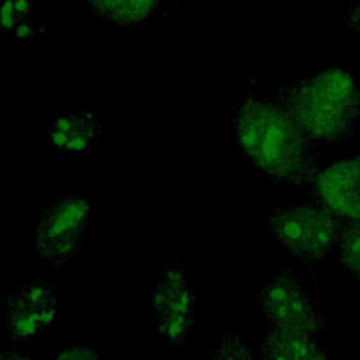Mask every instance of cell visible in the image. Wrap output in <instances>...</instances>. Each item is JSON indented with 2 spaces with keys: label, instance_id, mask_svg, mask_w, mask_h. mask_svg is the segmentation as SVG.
<instances>
[{
  "label": "cell",
  "instance_id": "cell-13",
  "mask_svg": "<svg viewBox=\"0 0 360 360\" xmlns=\"http://www.w3.org/2000/svg\"><path fill=\"white\" fill-rule=\"evenodd\" d=\"M336 246L339 264L360 281V221H345Z\"/></svg>",
  "mask_w": 360,
  "mask_h": 360
},
{
  "label": "cell",
  "instance_id": "cell-8",
  "mask_svg": "<svg viewBox=\"0 0 360 360\" xmlns=\"http://www.w3.org/2000/svg\"><path fill=\"white\" fill-rule=\"evenodd\" d=\"M255 350V356L260 359L291 360L328 357V345L316 333L277 328H270Z\"/></svg>",
  "mask_w": 360,
  "mask_h": 360
},
{
  "label": "cell",
  "instance_id": "cell-14",
  "mask_svg": "<svg viewBox=\"0 0 360 360\" xmlns=\"http://www.w3.org/2000/svg\"><path fill=\"white\" fill-rule=\"evenodd\" d=\"M17 294L32 308L58 301L56 284L45 277H35L14 287Z\"/></svg>",
  "mask_w": 360,
  "mask_h": 360
},
{
  "label": "cell",
  "instance_id": "cell-19",
  "mask_svg": "<svg viewBox=\"0 0 360 360\" xmlns=\"http://www.w3.org/2000/svg\"><path fill=\"white\" fill-rule=\"evenodd\" d=\"M76 125V112H62L51 121V128L70 134Z\"/></svg>",
  "mask_w": 360,
  "mask_h": 360
},
{
  "label": "cell",
  "instance_id": "cell-23",
  "mask_svg": "<svg viewBox=\"0 0 360 360\" xmlns=\"http://www.w3.org/2000/svg\"><path fill=\"white\" fill-rule=\"evenodd\" d=\"M176 4H180V3H197L200 0H173Z\"/></svg>",
  "mask_w": 360,
  "mask_h": 360
},
{
  "label": "cell",
  "instance_id": "cell-3",
  "mask_svg": "<svg viewBox=\"0 0 360 360\" xmlns=\"http://www.w3.org/2000/svg\"><path fill=\"white\" fill-rule=\"evenodd\" d=\"M345 219L311 200L276 207L266 217V226L283 250L318 274L338 245Z\"/></svg>",
  "mask_w": 360,
  "mask_h": 360
},
{
  "label": "cell",
  "instance_id": "cell-22",
  "mask_svg": "<svg viewBox=\"0 0 360 360\" xmlns=\"http://www.w3.org/2000/svg\"><path fill=\"white\" fill-rule=\"evenodd\" d=\"M0 359L1 360H28L34 359V354L28 350H22L18 347H8L0 350Z\"/></svg>",
  "mask_w": 360,
  "mask_h": 360
},
{
  "label": "cell",
  "instance_id": "cell-15",
  "mask_svg": "<svg viewBox=\"0 0 360 360\" xmlns=\"http://www.w3.org/2000/svg\"><path fill=\"white\" fill-rule=\"evenodd\" d=\"M158 332L172 345L181 346L195 325L194 316H156Z\"/></svg>",
  "mask_w": 360,
  "mask_h": 360
},
{
  "label": "cell",
  "instance_id": "cell-17",
  "mask_svg": "<svg viewBox=\"0 0 360 360\" xmlns=\"http://www.w3.org/2000/svg\"><path fill=\"white\" fill-rule=\"evenodd\" d=\"M55 360H97L101 359V353L94 346L82 343H73L63 346L53 356Z\"/></svg>",
  "mask_w": 360,
  "mask_h": 360
},
{
  "label": "cell",
  "instance_id": "cell-5",
  "mask_svg": "<svg viewBox=\"0 0 360 360\" xmlns=\"http://www.w3.org/2000/svg\"><path fill=\"white\" fill-rule=\"evenodd\" d=\"M255 304L270 328L316 333L325 325L319 304L290 267L277 269L260 284Z\"/></svg>",
  "mask_w": 360,
  "mask_h": 360
},
{
  "label": "cell",
  "instance_id": "cell-12",
  "mask_svg": "<svg viewBox=\"0 0 360 360\" xmlns=\"http://www.w3.org/2000/svg\"><path fill=\"white\" fill-rule=\"evenodd\" d=\"M104 132L101 117L96 110L83 108L76 112V125L69 134L63 153L77 155L93 146Z\"/></svg>",
  "mask_w": 360,
  "mask_h": 360
},
{
  "label": "cell",
  "instance_id": "cell-2",
  "mask_svg": "<svg viewBox=\"0 0 360 360\" xmlns=\"http://www.w3.org/2000/svg\"><path fill=\"white\" fill-rule=\"evenodd\" d=\"M276 103L321 146L342 142L360 121V87L340 66L280 86Z\"/></svg>",
  "mask_w": 360,
  "mask_h": 360
},
{
  "label": "cell",
  "instance_id": "cell-7",
  "mask_svg": "<svg viewBox=\"0 0 360 360\" xmlns=\"http://www.w3.org/2000/svg\"><path fill=\"white\" fill-rule=\"evenodd\" d=\"M195 294L188 271L177 259H170L160 270L152 292L156 316H194Z\"/></svg>",
  "mask_w": 360,
  "mask_h": 360
},
{
  "label": "cell",
  "instance_id": "cell-16",
  "mask_svg": "<svg viewBox=\"0 0 360 360\" xmlns=\"http://www.w3.org/2000/svg\"><path fill=\"white\" fill-rule=\"evenodd\" d=\"M212 359H252L255 356V349L252 346H245L240 343L239 336L233 332H228L217 342L212 353Z\"/></svg>",
  "mask_w": 360,
  "mask_h": 360
},
{
  "label": "cell",
  "instance_id": "cell-21",
  "mask_svg": "<svg viewBox=\"0 0 360 360\" xmlns=\"http://www.w3.org/2000/svg\"><path fill=\"white\" fill-rule=\"evenodd\" d=\"M345 24L360 34V0H354L345 13Z\"/></svg>",
  "mask_w": 360,
  "mask_h": 360
},
{
  "label": "cell",
  "instance_id": "cell-18",
  "mask_svg": "<svg viewBox=\"0 0 360 360\" xmlns=\"http://www.w3.org/2000/svg\"><path fill=\"white\" fill-rule=\"evenodd\" d=\"M35 311H37L38 322H39V325L42 328V332H45L51 326H53L55 322H56V318H58V301L44 304V305L35 308Z\"/></svg>",
  "mask_w": 360,
  "mask_h": 360
},
{
  "label": "cell",
  "instance_id": "cell-6",
  "mask_svg": "<svg viewBox=\"0 0 360 360\" xmlns=\"http://www.w3.org/2000/svg\"><path fill=\"white\" fill-rule=\"evenodd\" d=\"M307 200L332 210L345 221H360V153L318 170L307 188Z\"/></svg>",
  "mask_w": 360,
  "mask_h": 360
},
{
  "label": "cell",
  "instance_id": "cell-11",
  "mask_svg": "<svg viewBox=\"0 0 360 360\" xmlns=\"http://www.w3.org/2000/svg\"><path fill=\"white\" fill-rule=\"evenodd\" d=\"M0 31L14 38L38 37L42 27L35 21V7L30 0H3L0 4Z\"/></svg>",
  "mask_w": 360,
  "mask_h": 360
},
{
  "label": "cell",
  "instance_id": "cell-9",
  "mask_svg": "<svg viewBox=\"0 0 360 360\" xmlns=\"http://www.w3.org/2000/svg\"><path fill=\"white\" fill-rule=\"evenodd\" d=\"M6 316L4 336L10 343H22L42 333L35 308L30 307L13 288H10L3 300Z\"/></svg>",
  "mask_w": 360,
  "mask_h": 360
},
{
  "label": "cell",
  "instance_id": "cell-20",
  "mask_svg": "<svg viewBox=\"0 0 360 360\" xmlns=\"http://www.w3.org/2000/svg\"><path fill=\"white\" fill-rule=\"evenodd\" d=\"M45 141L48 145H51L53 149H56L58 152L63 153L65 150V146L69 141V134L66 132H62V131H58L55 128H51L46 131L45 134Z\"/></svg>",
  "mask_w": 360,
  "mask_h": 360
},
{
  "label": "cell",
  "instance_id": "cell-4",
  "mask_svg": "<svg viewBox=\"0 0 360 360\" xmlns=\"http://www.w3.org/2000/svg\"><path fill=\"white\" fill-rule=\"evenodd\" d=\"M91 212L93 202L70 191H63L45 202L35 217L30 243L34 257L55 269L72 264L84 248Z\"/></svg>",
  "mask_w": 360,
  "mask_h": 360
},
{
  "label": "cell",
  "instance_id": "cell-1",
  "mask_svg": "<svg viewBox=\"0 0 360 360\" xmlns=\"http://www.w3.org/2000/svg\"><path fill=\"white\" fill-rule=\"evenodd\" d=\"M233 135L243 153L276 184L304 191L318 172L321 145L276 101L249 93L235 114Z\"/></svg>",
  "mask_w": 360,
  "mask_h": 360
},
{
  "label": "cell",
  "instance_id": "cell-10",
  "mask_svg": "<svg viewBox=\"0 0 360 360\" xmlns=\"http://www.w3.org/2000/svg\"><path fill=\"white\" fill-rule=\"evenodd\" d=\"M100 18L120 27H134L146 21L159 7V0H87Z\"/></svg>",
  "mask_w": 360,
  "mask_h": 360
}]
</instances>
